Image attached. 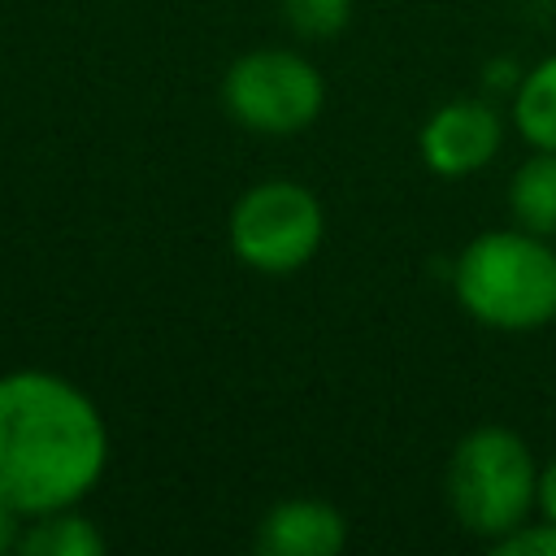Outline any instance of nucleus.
Returning a JSON list of instances; mask_svg holds the SVG:
<instances>
[{
    "instance_id": "obj_9",
    "label": "nucleus",
    "mask_w": 556,
    "mask_h": 556,
    "mask_svg": "<svg viewBox=\"0 0 556 556\" xmlns=\"http://www.w3.org/2000/svg\"><path fill=\"white\" fill-rule=\"evenodd\" d=\"M508 213L530 235H556V152L534 148V156L517 165L508 182Z\"/></svg>"
},
{
    "instance_id": "obj_14",
    "label": "nucleus",
    "mask_w": 556,
    "mask_h": 556,
    "mask_svg": "<svg viewBox=\"0 0 556 556\" xmlns=\"http://www.w3.org/2000/svg\"><path fill=\"white\" fill-rule=\"evenodd\" d=\"M17 521H22V513H13V508L0 500V556H4L9 547H17V534H22Z\"/></svg>"
},
{
    "instance_id": "obj_8",
    "label": "nucleus",
    "mask_w": 556,
    "mask_h": 556,
    "mask_svg": "<svg viewBox=\"0 0 556 556\" xmlns=\"http://www.w3.org/2000/svg\"><path fill=\"white\" fill-rule=\"evenodd\" d=\"M104 534L91 517L70 508H52L39 517H26V530L17 534V552L26 556H104Z\"/></svg>"
},
{
    "instance_id": "obj_10",
    "label": "nucleus",
    "mask_w": 556,
    "mask_h": 556,
    "mask_svg": "<svg viewBox=\"0 0 556 556\" xmlns=\"http://www.w3.org/2000/svg\"><path fill=\"white\" fill-rule=\"evenodd\" d=\"M513 126L530 148L556 152V52L526 70L513 96Z\"/></svg>"
},
{
    "instance_id": "obj_2",
    "label": "nucleus",
    "mask_w": 556,
    "mask_h": 556,
    "mask_svg": "<svg viewBox=\"0 0 556 556\" xmlns=\"http://www.w3.org/2000/svg\"><path fill=\"white\" fill-rule=\"evenodd\" d=\"M456 304L491 330H539L556 321V248L521 226L473 235L452 265Z\"/></svg>"
},
{
    "instance_id": "obj_13",
    "label": "nucleus",
    "mask_w": 556,
    "mask_h": 556,
    "mask_svg": "<svg viewBox=\"0 0 556 556\" xmlns=\"http://www.w3.org/2000/svg\"><path fill=\"white\" fill-rule=\"evenodd\" d=\"M539 513L547 521H556V456L539 469Z\"/></svg>"
},
{
    "instance_id": "obj_7",
    "label": "nucleus",
    "mask_w": 556,
    "mask_h": 556,
    "mask_svg": "<svg viewBox=\"0 0 556 556\" xmlns=\"http://www.w3.org/2000/svg\"><path fill=\"white\" fill-rule=\"evenodd\" d=\"M348 547V521L326 500H282L256 526L261 556H339Z\"/></svg>"
},
{
    "instance_id": "obj_1",
    "label": "nucleus",
    "mask_w": 556,
    "mask_h": 556,
    "mask_svg": "<svg viewBox=\"0 0 556 556\" xmlns=\"http://www.w3.org/2000/svg\"><path fill=\"white\" fill-rule=\"evenodd\" d=\"M109 465L100 408L48 369L0 374V500L39 517L78 504Z\"/></svg>"
},
{
    "instance_id": "obj_5",
    "label": "nucleus",
    "mask_w": 556,
    "mask_h": 556,
    "mask_svg": "<svg viewBox=\"0 0 556 556\" xmlns=\"http://www.w3.org/2000/svg\"><path fill=\"white\" fill-rule=\"evenodd\" d=\"M226 113L256 135H295L317 122L326 104V83L291 48H256L230 61L222 78Z\"/></svg>"
},
{
    "instance_id": "obj_11",
    "label": "nucleus",
    "mask_w": 556,
    "mask_h": 556,
    "mask_svg": "<svg viewBox=\"0 0 556 556\" xmlns=\"http://www.w3.org/2000/svg\"><path fill=\"white\" fill-rule=\"evenodd\" d=\"M282 22L304 39H334L352 17V0H278Z\"/></svg>"
},
{
    "instance_id": "obj_3",
    "label": "nucleus",
    "mask_w": 556,
    "mask_h": 556,
    "mask_svg": "<svg viewBox=\"0 0 556 556\" xmlns=\"http://www.w3.org/2000/svg\"><path fill=\"white\" fill-rule=\"evenodd\" d=\"M447 504L478 539H504L539 508V465L508 426L469 430L447 460Z\"/></svg>"
},
{
    "instance_id": "obj_6",
    "label": "nucleus",
    "mask_w": 556,
    "mask_h": 556,
    "mask_svg": "<svg viewBox=\"0 0 556 556\" xmlns=\"http://www.w3.org/2000/svg\"><path fill=\"white\" fill-rule=\"evenodd\" d=\"M500 143H504V122L482 100L439 104L417 135L421 165L439 178H469V174L486 169L495 161Z\"/></svg>"
},
{
    "instance_id": "obj_4",
    "label": "nucleus",
    "mask_w": 556,
    "mask_h": 556,
    "mask_svg": "<svg viewBox=\"0 0 556 556\" xmlns=\"http://www.w3.org/2000/svg\"><path fill=\"white\" fill-rule=\"evenodd\" d=\"M230 252L256 274H291L308 265L326 239L321 200L287 178L248 187L226 222Z\"/></svg>"
},
{
    "instance_id": "obj_12",
    "label": "nucleus",
    "mask_w": 556,
    "mask_h": 556,
    "mask_svg": "<svg viewBox=\"0 0 556 556\" xmlns=\"http://www.w3.org/2000/svg\"><path fill=\"white\" fill-rule=\"evenodd\" d=\"M500 556H556V521H521L504 539H495Z\"/></svg>"
}]
</instances>
